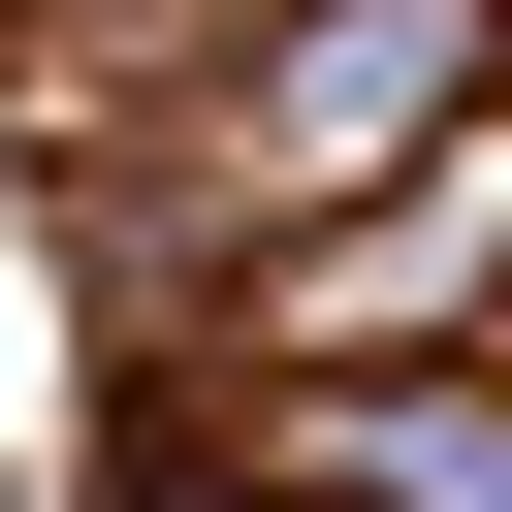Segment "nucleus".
Returning a JSON list of instances; mask_svg holds the SVG:
<instances>
[{"instance_id":"obj_3","label":"nucleus","mask_w":512,"mask_h":512,"mask_svg":"<svg viewBox=\"0 0 512 512\" xmlns=\"http://www.w3.org/2000/svg\"><path fill=\"white\" fill-rule=\"evenodd\" d=\"M288 480H352V512H512V384H288Z\"/></svg>"},{"instance_id":"obj_2","label":"nucleus","mask_w":512,"mask_h":512,"mask_svg":"<svg viewBox=\"0 0 512 512\" xmlns=\"http://www.w3.org/2000/svg\"><path fill=\"white\" fill-rule=\"evenodd\" d=\"M448 96H480V0H288L224 32V192H384Z\"/></svg>"},{"instance_id":"obj_1","label":"nucleus","mask_w":512,"mask_h":512,"mask_svg":"<svg viewBox=\"0 0 512 512\" xmlns=\"http://www.w3.org/2000/svg\"><path fill=\"white\" fill-rule=\"evenodd\" d=\"M448 320H512V96H448L384 192H320V288H288V384H416Z\"/></svg>"}]
</instances>
